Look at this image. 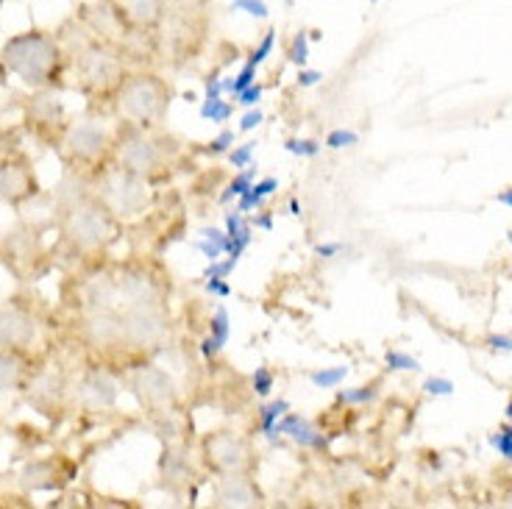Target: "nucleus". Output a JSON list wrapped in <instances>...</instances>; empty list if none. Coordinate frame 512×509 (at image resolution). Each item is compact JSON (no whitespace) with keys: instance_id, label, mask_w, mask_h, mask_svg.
<instances>
[{"instance_id":"nucleus-37","label":"nucleus","mask_w":512,"mask_h":509,"mask_svg":"<svg viewBox=\"0 0 512 509\" xmlns=\"http://www.w3.org/2000/svg\"><path fill=\"white\" fill-rule=\"evenodd\" d=\"M423 390L429 395H451L454 393V382L451 379H440V376H432L423 382Z\"/></svg>"},{"instance_id":"nucleus-33","label":"nucleus","mask_w":512,"mask_h":509,"mask_svg":"<svg viewBox=\"0 0 512 509\" xmlns=\"http://www.w3.org/2000/svg\"><path fill=\"white\" fill-rule=\"evenodd\" d=\"M251 240H254V229L251 226H245L237 237H229V245H226V254L234 256V259H240V256L245 254V248L251 245Z\"/></svg>"},{"instance_id":"nucleus-53","label":"nucleus","mask_w":512,"mask_h":509,"mask_svg":"<svg viewBox=\"0 0 512 509\" xmlns=\"http://www.w3.org/2000/svg\"><path fill=\"white\" fill-rule=\"evenodd\" d=\"M371 3H379V0H371Z\"/></svg>"},{"instance_id":"nucleus-8","label":"nucleus","mask_w":512,"mask_h":509,"mask_svg":"<svg viewBox=\"0 0 512 509\" xmlns=\"http://www.w3.org/2000/svg\"><path fill=\"white\" fill-rule=\"evenodd\" d=\"M134 390L142 398V404H148V407H167V404H173V398H176V387H173V379L167 376L165 370H156V368H145L140 370L137 376H134Z\"/></svg>"},{"instance_id":"nucleus-6","label":"nucleus","mask_w":512,"mask_h":509,"mask_svg":"<svg viewBox=\"0 0 512 509\" xmlns=\"http://www.w3.org/2000/svg\"><path fill=\"white\" fill-rule=\"evenodd\" d=\"M206 457L223 473H240L248 465V443L237 434L220 432L206 440Z\"/></svg>"},{"instance_id":"nucleus-7","label":"nucleus","mask_w":512,"mask_h":509,"mask_svg":"<svg viewBox=\"0 0 512 509\" xmlns=\"http://www.w3.org/2000/svg\"><path fill=\"white\" fill-rule=\"evenodd\" d=\"M117 156H120L123 167L131 170V173H137V176L151 173V170H156L159 162H162V156H159V148L154 145V140L140 137V134H131V137H126V140L120 142Z\"/></svg>"},{"instance_id":"nucleus-41","label":"nucleus","mask_w":512,"mask_h":509,"mask_svg":"<svg viewBox=\"0 0 512 509\" xmlns=\"http://www.w3.org/2000/svg\"><path fill=\"white\" fill-rule=\"evenodd\" d=\"M204 290L209 295H218V298H229L231 287L226 279H204Z\"/></svg>"},{"instance_id":"nucleus-13","label":"nucleus","mask_w":512,"mask_h":509,"mask_svg":"<svg viewBox=\"0 0 512 509\" xmlns=\"http://www.w3.org/2000/svg\"><path fill=\"white\" fill-rule=\"evenodd\" d=\"M78 393L84 398V404H90V407H112L117 401V387L106 373H90L81 382Z\"/></svg>"},{"instance_id":"nucleus-22","label":"nucleus","mask_w":512,"mask_h":509,"mask_svg":"<svg viewBox=\"0 0 512 509\" xmlns=\"http://www.w3.org/2000/svg\"><path fill=\"white\" fill-rule=\"evenodd\" d=\"M354 145H359V134L351 128H334L326 134V148H332V151H343V148H354Z\"/></svg>"},{"instance_id":"nucleus-28","label":"nucleus","mask_w":512,"mask_h":509,"mask_svg":"<svg viewBox=\"0 0 512 509\" xmlns=\"http://www.w3.org/2000/svg\"><path fill=\"white\" fill-rule=\"evenodd\" d=\"M237 262H240V259H234V256L209 262V268L204 270V279H229L231 273H234V268H237Z\"/></svg>"},{"instance_id":"nucleus-14","label":"nucleus","mask_w":512,"mask_h":509,"mask_svg":"<svg viewBox=\"0 0 512 509\" xmlns=\"http://www.w3.org/2000/svg\"><path fill=\"white\" fill-rule=\"evenodd\" d=\"M218 504H223V507H254V487L245 482L243 476L231 473L229 479H223V484L218 487Z\"/></svg>"},{"instance_id":"nucleus-39","label":"nucleus","mask_w":512,"mask_h":509,"mask_svg":"<svg viewBox=\"0 0 512 509\" xmlns=\"http://www.w3.org/2000/svg\"><path fill=\"white\" fill-rule=\"evenodd\" d=\"M298 87L301 90H309V87H318L320 81H323V73L320 70H309V67H298Z\"/></svg>"},{"instance_id":"nucleus-35","label":"nucleus","mask_w":512,"mask_h":509,"mask_svg":"<svg viewBox=\"0 0 512 509\" xmlns=\"http://www.w3.org/2000/svg\"><path fill=\"white\" fill-rule=\"evenodd\" d=\"M490 446L496 448L501 457L512 462V426H504L499 434H493V437H490Z\"/></svg>"},{"instance_id":"nucleus-38","label":"nucleus","mask_w":512,"mask_h":509,"mask_svg":"<svg viewBox=\"0 0 512 509\" xmlns=\"http://www.w3.org/2000/svg\"><path fill=\"white\" fill-rule=\"evenodd\" d=\"M262 84H251V87H248V90H243V92H237V95H234V98H237V103H240V106H245V109H254L256 103L262 101Z\"/></svg>"},{"instance_id":"nucleus-40","label":"nucleus","mask_w":512,"mask_h":509,"mask_svg":"<svg viewBox=\"0 0 512 509\" xmlns=\"http://www.w3.org/2000/svg\"><path fill=\"white\" fill-rule=\"evenodd\" d=\"M245 226H248V223H245V215L240 209H234V212L226 215V234H229V237H237Z\"/></svg>"},{"instance_id":"nucleus-15","label":"nucleus","mask_w":512,"mask_h":509,"mask_svg":"<svg viewBox=\"0 0 512 509\" xmlns=\"http://www.w3.org/2000/svg\"><path fill=\"white\" fill-rule=\"evenodd\" d=\"M276 190H279V179H273V176H270V179L254 181V184H251V190L237 198V201H240V204H237V209H240L243 215L245 212H254V209H259V206L265 204V201H268L270 195H273Z\"/></svg>"},{"instance_id":"nucleus-44","label":"nucleus","mask_w":512,"mask_h":509,"mask_svg":"<svg viewBox=\"0 0 512 509\" xmlns=\"http://www.w3.org/2000/svg\"><path fill=\"white\" fill-rule=\"evenodd\" d=\"M201 237H204V240H212L215 245H220L223 251H226V245H229V234L215 229V226H206V229H201Z\"/></svg>"},{"instance_id":"nucleus-21","label":"nucleus","mask_w":512,"mask_h":509,"mask_svg":"<svg viewBox=\"0 0 512 509\" xmlns=\"http://www.w3.org/2000/svg\"><path fill=\"white\" fill-rule=\"evenodd\" d=\"M373 398H376V390L373 387H351V390H340L337 393V401L340 404H346V407H359V404H371Z\"/></svg>"},{"instance_id":"nucleus-19","label":"nucleus","mask_w":512,"mask_h":509,"mask_svg":"<svg viewBox=\"0 0 512 509\" xmlns=\"http://www.w3.org/2000/svg\"><path fill=\"white\" fill-rule=\"evenodd\" d=\"M234 112V106L229 101H223V98H204L201 103V117L204 120H212V123H226Z\"/></svg>"},{"instance_id":"nucleus-29","label":"nucleus","mask_w":512,"mask_h":509,"mask_svg":"<svg viewBox=\"0 0 512 509\" xmlns=\"http://www.w3.org/2000/svg\"><path fill=\"white\" fill-rule=\"evenodd\" d=\"M273 45H276V31H268V34L262 37V42H259L254 51H251L248 62L254 64V67H262V64L268 62L270 53H273Z\"/></svg>"},{"instance_id":"nucleus-18","label":"nucleus","mask_w":512,"mask_h":509,"mask_svg":"<svg viewBox=\"0 0 512 509\" xmlns=\"http://www.w3.org/2000/svg\"><path fill=\"white\" fill-rule=\"evenodd\" d=\"M256 181V170L254 167H245L240 176H234V181H231L229 187H226V192L220 195V204H229V201H234V198H240V195H245V192L251 190V184Z\"/></svg>"},{"instance_id":"nucleus-47","label":"nucleus","mask_w":512,"mask_h":509,"mask_svg":"<svg viewBox=\"0 0 512 509\" xmlns=\"http://www.w3.org/2000/svg\"><path fill=\"white\" fill-rule=\"evenodd\" d=\"M220 95H223V81L220 78H206L204 98H220Z\"/></svg>"},{"instance_id":"nucleus-46","label":"nucleus","mask_w":512,"mask_h":509,"mask_svg":"<svg viewBox=\"0 0 512 509\" xmlns=\"http://www.w3.org/2000/svg\"><path fill=\"white\" fill-rule=\"evenodd\" d=\"M487 345H490L493 351H510V354H512V337L490 334V337H487Z\"/></svg>"},{"instance_id":"nucleus-26","label":"nucleus","mask_w":512,"mask_h":509,"mask_svg":"<svg viewBox=\"0 0 512 509\" xmlns=\"http://www.w3.org/2000/svg\"><path fill=\"white\" fill-rule=\"evenodd\" d=\"M17 373H20V362L12 354H0V393L17 382Z\"/></svg>"},{"instance_id":"nucleus-3","label":"nucleus","mask_w":512,"mask_h":509,"mask_svg":"<svg viewBox=\"0 0 512 509\" xmlns=\"http://www.w3.org/2000/svg\"><path fill=\"white\" fill-rule=\"evenodd\" d=\"M98 195H101L103 206L112 215L131 217L140 215L142 209L148 206V187L137 173H131L126 167L106 173L98 184Z\"/></svg>"},{"instance_id":"nucleus-5","label":"nucleus","mask_w":512,"mask_h":509,"mask_svg":"<svg viewBox=\"0 0 512 509\" xmlns=\"http://www.w3.org/2000/svg\"><path fill=\"white\" fill-rule=\"evenodd\" d=\"M78 73L90 87H109L123 78V64L106 42H90L78 56Z\"/></svg>"},{"instance_id":"nucleus-32","label":"nucleus","mask_w":512,"mask_h":509,"mask_svg":"<svg viewBox=\"0 0 512 509\" xmlns=\"http://www.w3.org/2000/svg\"><path fill=\"white\" fill-rule=\"evenodd\" d=\"M284 148L290 153H295V156H301V159H315L323 145L315 140H287L284 142Z\"/></svg>"},{"instance_id":"nucleus-34","label":"nucleus","mask_w":512,"mask_h":509,"mask_svg":"<svg viewBox=\"0 0 512 509\" xmlns=\"http://www.w3.org/2000/svg\"><path fill=\"white\" fill-rule=\"evenodd\" d=\"M251 84H256V67L251 62H245L243 70H240L237 76L231 78V95H237V92L248 90Z\"/></svg>"},{"instance_id":"nucleus-12","label":"nucleus","mask_w":512,"mask_h":509,"mask_svg":"<svg viewBox=\"0 0 512 509\" xmlns=\"http://www.w3.org/2000/svg\"><path fill=\"white\" fill-rule=\"evenodd\" d=\"M64 145H67V151L73 153L76 159H95V156L103 153L106 134H103V128L92 126V123H81V126L70 128Z\"/></svg>"},{"instance_id":"nucleus-27","label":"nucleus","mask_w":512,"mask_h":509,"mask_svg":"<svg viewBox=\"0 0 512 509\" xmlns=\"http://www.w3.org/2000/svg\"><path fill=\"white\" fill-rule=\"evenodd\" d=\"M384 362H387V368L390 370H421V362L410 354H404V351H387L384 354Z\"/></svg>"},{"instance_id":"nucleus-45","label":"nucleus","mask_w":512,"mask_h":509,"mask_svg":"<svg viewBox=\"0 0 512 509\" xmlns=\"http://www.w3.org/2000/svg\"><path fill=\"white\" fill-rule=\"evenodd\" d=\"M340 251H343V245H340V242H320L318 248H315V254H318L320 259H334Z\"/></svg>"},{"instance_id":"nucleus-50","label":"nucleus","mask_w":512,"mask_h":509,"mask_svg":"<svg viewBox=\"0 0 512 509\" xmlns=\"http://www.w3.org/2000/svg\"><path fill=\"white\" fill-rule=\"evenodd\" d=\"M290 215H293V217L301 215V204H298L295 198H293V201H290Z\"/></svg>"},{"instance_id":"nucleus-20","label":"nucleus","mask_w":512,"mask_h":509,"mask_svg":"<svg viewBox=\"0 0 512 509\" xmlns=\"http://www.w3.org/2000/svg\"><path fill=\"white\" fill-rule=\"evenodd\" d=\"M17 176H23L17 167H3V170H0V192H3V195L17 198V195L26 192V179L17 181Z\"/></svg>"},{"instance_id":"nucleus-10","label":"nucleus","mask_w":512,"mask_h":509,"mask_svg":"<svg viewBox=\"0 0 512 509\" xmlns=\"http://www.w3.org/2000/svg\"><path fill=\"white\" fill-rule=\"evenodd\" d=\"M37 334V326L34 320L17 312V309H3L0 312V345L3 348H20L34 340Z\"/></svg>"},{"instance_id":"nucleus-4","label":"nucleus","mask_w":512,"mask_h":509,"mask_svg":"<svg viewBox=\"0 0 512 509\" xmlns=\"http://www.w3.org/2000/svg\"><path fill=\"white\" fill-rule=\"evenodd\" d=\"M67 234L78 242V245H101L112 237V220H109V209L95 204H78L70 209L67 215Z\"/></svg>"},{"instance_id":"nucleus-9","label":"nucleus","mask_w":512,"mask_h":509,"mask_svg":"<svg viewBox=\"0 0 512 509\" xmlns=\"http://www.w3.org/2000/svg\"><path fill=\"white\" fill-rule=\"evenodd\" d=\"M117 20L134 28H154L165 14V0H115Z\"/></svg>"},{"instance_id":"nucleus-31","label":"nucleus","mask_w":512,"mask_h":509,"mask_svg":"<svg viewBox=\"0 0 512 509\" xmlns=\"http://www.w3.org/2000/svg\"><path fill=\"white\" fill-rule=\"evenodd\" d=\"M251 384H254V393L259 398H268L273 393V387H276V379H273V373L268 368H256L254 376H251Z\"/></svg>"},{"instance_id":"nucleus-36","label":"nucleus","mask_w":512,"mask_h":509,"mask_svg":"<svg viewBox=\"0 0 512 509\" xmlns=\"http://www.w3.org/2000/svg\"><path fill=\"white\" fill-rule=\"evenodd\" d=\"M231 145H234V131H220L218 137L209 142L206 153H212V156H220V153H229Z\"/></svg>"},{"instance_id":"nucleus-17","label":"nucleus","mask_w":512,"mask_h":509,"mask_svg":"<svg viewBox=\"0 0 512 509\" xmlns=\"http://www.w3.org/2000/svg\"><path fill=\"white\" fill-rule=\"evenodd\" d=\"M346 376H348L346 365H337V368L315 370V373L309 376V382L315 384L318 390H334V387H340V384L346 382Z\"/></svg>"},{"instance_id":"nucleus-43","label":"nucleus","mask_w":512,"mask_h":509,"mask_svg":"<svg viewBox=\"0 0 512 509\" xmlns=\"http://www.w3.org/2000/svg\"><path fill=\"white\" fill-rule=\"evenodd\" d=\"M262 120H265V115L254 106V109H248L243 115V120H240V131H254V128L262 126Z\"/></svg>"},{"instance_id":"nucleus-16","label":"nucleus","mask_w":512,"mask_h":509,"mask_svg":"<svg viewBox=\"0 0 512 509\" xmlns=\"http://www.w3.org/2000/svg\"><path fill=\"white\" fill-rule=\"evenodd\" d=\"M284 412H290V404L279 398V401H273L268 407H262V415H259V429L262 434L268 437V440H276V423L282 420Z\"/></svg>"},{"instance_id":"nucleus-25","label":"nucleus","mask_w":512,"mask_h":509,"mask_svg":"<svg viewBox=\"0 0 512 509\" xmlns=\"http://www.w3.org/2000/svg\"><path fill=\"white\" fill-rule=\"evenodd\" d=\"M231 12H243L256 20H268V3L265 0H231Z\"/></svg>"},{"instance_id":"nucleus-48","label":"nucleus","mask_w":512,"mask_h":509,"mask_svg":"<svg viewBox=\"0 0 512 509\" xmlns=\"http://www.w3.org/2000/svg\"><path fill=\"white\" fill-rule=\"evenodd\" d=\"M254 226H256V229L270 231V229H273V215H270V212H265V215L254 217Z\"/></svg>"},{"instance_id":"nucleus-52","label":"nucleus","mask_w":512,"mask_h":509,"mask_svg":"<svg viewBox=\"0 0 512 509\" xmlns=\"http://www.w3.org/2000/svg\"><path fill=\"white\" fill-rule=\"evenodd\" d=\"M510 245H512V231H510Z\"/></svg>"},{"instance_id":"nucleus-49","label":"nucleus","mask_w":512,"mask_h":509,"mask_svg":"<svg viewBox=\"0 0 512 509\" xmlns=\"http://www.w3.org/2000/svg\"><path fill=\"white\" fill-rule=\"evenodd\" d=\"M499 201H501V204H504V206H510V209H512V190L501 192V195H499Z\"/></svg>"},{"instance_id":"nucleus-2","label":"nucleus","mask_w":512,"mask_h":509,"mask_svg":"<svg viewBox=\"0 0 512 509\" xmlns=\"http://www.w3.org/2000/svg\"><path fill=\"white\" fill-rule=\"evenodd\" d=\"M170 92L156 76H131L123 81L120 95H117V109L131 120V123H156L165 115Z\"/></svg>"},{"instance_id":"nucleus-23","label":"nucleus","mask_w":512,"mask_h":509,"mask_svg":"<svg viewBox=\"0 0 512 509\" xmlns=\"http://www.w3.org/2000/svg\"><path fill=\"white\" fill-rule=\"evenodd\" d=\"M287 56H290V62L298 64V67H307L309 64V34L307 31H298L293 37V42H290V51H287Z\"/></svg>"},{"instance_id":"nucleus-11","label":"nucleus","mask_w":512,"mask_h":509,"mask_svg":"<svg viewBox=\"0 0 512 509\" xmlns=\"http://www.w3.org/2000/svg\"><path fill=\"white\" fill-rule=\"evenodd\" d=\"M276 434H287V437H290L293 443H298L301 448H312V451L326 448L323 434H320L304 415H295V412H284L282 420L276 423Z\"/></svg>"},{"instance_id":"nucleus-30","label":"nucleus","mask_w":512,"mask_h":509,"mask_svg":"<svg viewBox=\"0 0 512 509\" xmlns=\"http://www.w3.org/2000/svg\"><path fill=\"white\" fill-rule=\"evenodd\" d=\"M254 153H256V142H245V145H237V148H231V151H229L231 165L237 167V170H245V167H251V162H254Z\"/></svg>"},{"instance_id":"nucleus-51","label":"nucleus","mask_w":512,"mask_h":509,"mask_svg":"<svg viewBox=\"0 0 512 509\" xmlns=\"http://www.w3.org/2000/svg\"><path fill=\"white\" fill-rule=\"evenodd\" d=\"M507 418L512 420V401H510V407H507Z\"/></svg>"},{"instance_id":"nucleus-1","label":"nucleus","mask_w":512,"mask_h":509,"mask_svg":"<svg viewBox=\"0 0 512 509\" xmlns=\"http://www.w3.org/2000/svg\"><path fill=\"white\" fill-rule=\"evenodd\" d=\"M0 59H3L9 73L20 76L26 84L45 87L59 73L62 48L45 31H26V34H17V37H12L3 45Z\"/></svg>"},{"instance_id":"nucleus-42","label":"nucleus","mask_w":512,"mask_h":509,"mask_svg":"<svg viewBox=\"0 0 512 509\" xmlns=\"http://www.w3.org/2000/svg\"><path fill=\"white\" fill-rule=\"evenodd\" d=\"M195 248H198V251H201V254H204L206 259H209V262H215V259H220V256L226 254V251H223L220 245H215V242H212V240H204V237L195 242Z\"/></svg>"},{"instance_id":"nucleus-24","label":"nucleus","mask_w":512,"mask_h":509,"mask_svg":"<svg viewBox=\"0 0 512 509\" xmlns=\"http://www.w3.org/2000/svg\"><path fill=\"white\" fill-rule=\"evenodd\" d=\"M215 343L223 348V345L229 343V337H231V323H229V312L220 306L218 312H215V318H212V334H209Z\"/></svg>"}]
</instances>
